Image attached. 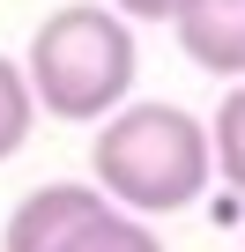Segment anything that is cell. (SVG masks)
<instances>
[{"instance_id": "6da1fadb", "label": "cell", "mask_w": 245, "mask_h": 252, "mask_svg": "<svg viewBox=\"0 0 245 252\" xmlns=\"http://www.w3.org/2000/svg\"><path fill=\"white\" fill-rule=\"evenodd\" d=\"M89 178L134 215H186L208 186H215V141H208V119H193L186 104H119L111 119H97V141H89Z\"/></svg>"}, {"instance_id": "7a4b0ae2", "label": "cell", "mask_w": 245, "mask_h": 252, "mask_svg": "<svg viewBox=\"0 0 245 252\" xmlns=\"http://www.w3.org/2000/svg\"><path fill=\"white\" fill-rule=\"evenodd\" d=\"M23 74H30L45 119L97 126V119H111L119 104L134 96V74H141L134 23L119 15L111 0H74V8H52V15L30 30Z\"/></svg>"}, {"instance_id": "3957f363", "label": "cell", "mask_w": 245, "mask_h": 252, "mask_svg": "<svg viewBox=\"0 0 245 252\" xmlns=\"http://www.w3.org/2000/svg\"><path fill=\"white\" fill-rule=\"evenodd\" d=\"M0 252H164V237L149 230V215L119 208L104 186L52 178L8 208Z\"/></svg>"}, {"instance_id": "277c9868", "label": "cell", "mask_w": 245, "mask_h": 252, "mask_svg": "<svg viewBox=\"0 0 245 252\" xmlns=\"http://www.w3.org/2000/svg\"><path fill=\"white\" fill-rule=\"evenodd\" d=\"M171 37H178V52L201 74L238 82L245 74V0H178Z\"/></svg>"}, {"instance_id": "5b68a950", "label": "cell", "mask_w": 245, "mask_h": 252, "mask_svg": "<svg viewBox=\"0 0 245 252\" xmlns=\"http://www.w3.org/2000/svg\"><path fill=\"white\" fill-rule=\"evenodd\" d=\"M30 134H37V89H30L23 60L0 52V163H15L30 149Z\"/></svg>"}, {"instance_id": "8992f818", "label": "cell", "mask_w": 245, "mask_h": 252, "mask_svg": "<svg viewBox=\"0 0 245 252\" xmlns=\"http://www.w3.org/2000/svg\"><path fill=\"white\" fill-rule=\"evenodd\" d=\"M208 141H215V171H223V186L245 193V74L223 89V104H215V119H208Z\"/></svg>"}, {"instance_id": "52a82bcc", "label": "cell", "mask_w": 245, "mask_h": 252, "mask_svg": "<svg viewBox=\"0 0 245 252\" xmlns=\"http://www.w3.org/2000/svg\"><path fill=\"white\" fill-rule=\"evenodd\" d=\"M111 8L127 15V23H171V15H178V0H111Z\"/></svg>"}, {"instance_id": "ba28073f", "label": "cell", "mask_w": 245, "mask_h": 252, "mask_svg": "<svg viewBox=\"0 0 245 252\" xmlns=\"http://www.w3.org/2000/svg\"><path fill=\"white\" fill-rule=\"evenodd\" d=\"M238 252H245V245H238Z\"/></svg>"}]
</instances>
